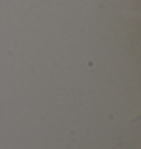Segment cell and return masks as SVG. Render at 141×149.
Wrapping results in <instances>:
<instances>
[]
</instances>
